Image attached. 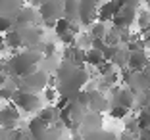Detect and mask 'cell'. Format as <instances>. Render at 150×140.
I'll list each match as a JSON object with an SVG mask.
<instances>
[{
  "instance_id": "277c9868",
  "label": "cell",
  "mask_w": 150,
  "mask_h": 140,
  "mask_svg": "<svg viewBox=\"0 0 150 140\" xmlns=\"http://www.w3.org/2000/svg\"><path fill=\"white\" fill-rule=\"evenodd\" d=\"M48 87V73L42 69H37L33 73H29L27 77H23L19 83L18 90H25V92H40Z\"/></svg>"
},
{
  "instance_id": "7402d4cb",
  "label": "cell",
  "mask_w": 150,
  "mask_h": 140,
  "mask_svg": "<svg viewBox=\"0 0 150 140\" xmlns=\"http://www.w3.org/2000/svg\"><path fill=\"white\" fill-rule=\"evenodd\" d=\"M83 140H117L112 132H106V131H96V132H93V134H88V136H85Z\"/></svg>"
},
{
  "instance_id": "7a4b0ae2",
  "label": "cell",
  "mask_w": 150,
  "mask_h": 140,
  "mask_svg": "<svg viewBox=\"0 0 150 140\" xmlns=\"http://www.w3.org/2000/svg\"><path fill=\"white\" fill-rule=\"evenodd\" d=\"M40 60H42L40 52L31 50V48L23 50V52H19V54H13V56L6 61V73L12 75V77L23 79V77H27L29 73H33V71L39 69V61Z\"/></svg>"
},
{
  "instance_id": "44dd1931",
  "label": "cell",
  "mask_w": 150,
  "mask_h": 140,
  "mask_svg": "<svg viewBox=\"0 0 150 140\" xmlns=\"http://www.w3.org/2000/svg\"><path fill=\"white\" fill-rule=\"evenodd\" d=\"M44 129H46V125H44L39 117H35V119H31V121H29V136H31V138L39 136Z\"/></svg>"
},
{
  "instance_id": "6da1fadb",
  "label": "cell",
  "mask_w": 150,
  "mask_h": 140,
  "mask_svg": "<svg viewBox=\"0 0 150 140\" xmlns=\"http://www.w3.org/2000/svg\"><path fill=\"white\" fill-rule=\"evenodd\" d=\"M87 79H88V75L85 73L83 67H77L73 63H69V61H64L62 65L58 67V75H56L60 96H66L71 100L81 90V87L87 83Z\"/></svg>"
},
{
  "instance_id": "484cf974",
  "label": "cell",
  "mask_w": 150,
  "mask_h": 140,
  "mask_svg": "<svg viewBox=\"0 0 150 140\" xmlns=\"http://www.w3.org/2000/svg\"><path fill=\"white\" fill-rule=\"evenodd\" d=\"M93 39H104V37H106V25H104V23H93Z\"/></svg>"
},
{
  "instance_id": "ffe728a7",
  "label": "cell",
  "mask_w": 150,
  "mask_h": 140,
  "mask_svg": "<svg viewBox=\"0 0 150 140\" xmlns=\"http://www.w3.org/2000/svg\"><path fill=\"white\" fill-rule=\"evenodd\" d=\"M2 42H6V46H8V48H19V46H23V44H21V39H19V33L16 29L8 31V33H6V39L2 40Z\"/></svg>"
},
{
  "instance_id": "e0dca14e",
  "label": "cell",
  "mask_w": 150,
  "mask_h": 140,
  "mask_svg": "<svg viewBox=\"0 0 150 140\" xmlns=\"http://www.w3.org/2000/svg\"><path fill=\"white\" fill-rule=\"evenodd\" d=\"M77 8H79V0H64V4H62L64 18L69 19V21L77 19Z\"/></svg>"
},
{
  "instance_id": "9c48e42d",
  "label": "cell",
  "mask_w": 150,
  "mask_h": 140,
  "mask_svg": "<svg viewBox=\"0 0 150 140\" xmlns=\"http://www.w3.org/2000/svg\"><path fill=\"white\" fill-rule=\"evenodd\" d=\"M18 121H19V111L13 104H8L0 110V127L6 129V131H13L18 127Z\"/></svg>"
},
{
  "instance_id": "d590c367",
  "label": "cell",
  "mask_w": 150,
  "mask_h": 140,
  "mask_svg": "<svg viewBox=\"0 0 150 140\" xmlns=\"http://www.w3.org/2000/svg\"><path fill=\"white\" fill-rule=\"evenodd\" d=\"M144 69H146V71H144V73H146V77H148V79H150V60H148V65H146Z\"/></svg>"
},
{
  "instance_id": "4dcf8cb0",
  "label": "cell",
  "mask_w": 150,
  "mask_h": 140,
  "mask_svg": "<svg viewBox=\"0 0 150 140\" xmlns=\"http://www.w3.org/2000/svg\"><path fill=\"white\" fill-rule=\"evenodd\" d=\"M93 48L102 52V50L106 48V44H104V39H93Z\"/></svg>"
},
{
  "instance_id": "1f68e13d",
  "label": "cell",
  "mask_w": 150,
  "mask_h": 140,
  "mask_svg": "<svg viewBox=\"0 0 150 140\" xmlns=\"http://www.w3.org/2000/svg\"><path fill=\"white\" fill-rule=\"evenodd\" d=\"M137 140H150V129H142L137 132Z\"/></svg>"
},
{
  "instance_id": "4316f807",
  "label": "cell",
  "mask_w": 150,
  "mask_h": 140,
  "mask_svg": "<svg viewBox=\"0 0 150 140\" xmlns=\"http://www.w3.org/2000/svg\"><path fill=\"white\" fill-rule=\"evenodd\" d=\"M13 29V19H10V18H0V33H8V31H12Z\"/></svg>"
},
{
  "instance_id": "603a6c76",
  "label": "cell",
  "mask_w": 150,
  "mask_h": 140,
  "mask_svg": "<svg viewBox=\"0 0 150 140\" xmlns=\"http://www.w3.org/2000/svg\"><path fill=\"white\" fill-rule=\"evenodd\" d=\"M137 125H139V131H142V129H150V113L146 110H142L141 113H139Z\"/></svg>"
},
{
  "instance_id": "f35d334b",
  "label": "cell",
  "mask_w": 150,
  "mask_h": 140,
  "mask_svg": "<svg viewBox=\"0 0 150 140\" xmlns=\"http://www.w3.org/2000/svg\"><path fill=\"white\" fill-rule=\"evenodd\" d=\"M0 129H2V127H0Z\"/></svg>"
},
{
  "instance_id": "52a82bcc",
  "label": "cell",
  "mask_w": 150,
  "mask_h": 140,
  "mask_svg": "<svg viewBox=\"0 0 150 140\" xmlns=\"http://www.w3.org/2000/svg\"><path fill=\"white\" fill-rule=\"evenodd\" d=\"M79 132L83 134V138L85 136H88V134H93V132H96V131H100L102 129V113H94V111H87L85 113V117L81 119V123H79Z\"/></svg>"
},
{
  "instance_id": "f546056e",
  "label": "cell",
  "mask_w": 150,
  "mask_h": 140,
  "mask_svg": "<svg viewBox=\"0 0 150 140\" xmlns=\"http://www.w3.org/2000/svg\"><path fill=\"white\" fill-rule=\"evenodd\" d=\"M56 94H58V92L54 90V88H48V87L44 88V98H46L48 102H54V100H56Z\"/></svg>"
},
{
  "instance_id": "ac0fdd59",
  "label": "cell",
  "mask_w": 150,
  "mask_h": 140,
  "mask_svg": "<svg viewBox=\"0 0 150 140\" xmlns=\"http://www.w3.org/2000/svg\"><path fill=\"white\" fill-rule=\"evenodd\" d=\"M54 31H56V35L60 37V35H64L66 31H73L75 35H77V27L73 25V21H69V19H66V18H60V19H56V23H54Z\"/></svg>"
},
{
  "instance_id": "d6986e66",
  "label": "cell",
  "mask_w": 150,
  "mask_h": 140,
  "mask_svg": "<svg viewBox=\"0 0 150 140\" xmlns=\"http://www.w3.org/2000/svg\"><path fill=\"white\" fill-rule=\"evenodd\" d=\"M102 61H104V58H102V52H98V50H94V48H91V50H87V52H85V63L98 67Z\"/></svg>"
},
{
  "instance_id": "83f0119b",
  "label": "cell",
  "mask_w": 150,
  "mask_h": 140,
  "mask_svg": "<svg viewBox=\"0 0 150 140\" xmlns=\"http://www.w3.org/2000/svg\"><path fill=\"white\" fill-rule=\"evenodd\" d=\"M98 69H100V75H112L114 73V63L112 61H102L100 65H98Z\"/></svg>"
},
{
  "instance_id": "e575fe53",
  "label": "cell",
  "mask_w": 150,
  "mask_h": 140,
  "mask_svg": "<svg viewBox=\"0 0 150 140\" xmlns=\"http://www.w3.org/2000/svg\"><path fill=\"white\" fill-rule=\"evenodd\" d=\"M4 71H6V61L0 58V73H4Z\"/></svg>"
},
{
  "instance_id": "ba28073f",
  "label": "cell",
  "mask_w": 150,
  "mask_h": 140,
  "mask_svg": "<svg viewBox=\"0 0 150 140\" xmlns=\"http://www.w3.org/2000/svg\"><path fill=\"white\" fill-rule=\"evenodd\" d=\"M62 13V4L58 0H44L39 6V15L42 18L44 23H54L56 19H60Z\"/></svg>"
},
{
  "instance_id": "ab89813d",
  "label": "cell",
  "mask_w": 150,
  "mask_h": 140,
  "mask_svg": "<svg viewBox=\"0 0 150 140\" xmlns=\"http://www.w3.org/2000/svg\"><path fill=\"white\" fill-rule=\"evenodd\" d=\"M148 2H150V0H148Z\"/></svg>"
},
{
  "instance_id": "8d00e7d4",
  "label": "cell",
  "mask_w": 150,
  "mask_h": 140,
  "mask_svg": "<svg viewBox=\"0 0 150 140\" xmlns=\"http://www.w3.org/2000/svg\"><path fill=\"white\" fill-rule=\"evenodd\" d=\"M144 110H146V111H148V113H150V104H148V108H144Z\"/></svg>"
},
{
  "instance_id": "30bf717a",
  "label": "cell",
  "mask_w": 150,
  "mask_h": 140,
  "mask_svg": "<svg viewBox=\"0 0 150 140\" xmlns=\"http://www.w3.org/2000/svg\"><path fill=\"white\" fill-rule=\"evenodd\" d=\"M87 110L94 111V113H102V111L110 110L108 98L100 94V90H88L87 92Z\"/></svg>"
},
{
  "instance_id": "d4e9b609",
  "label": "cell",
  "mask_w": 150,
  "mask_h": 140,
  "mask_svg": "<svg viewBox=\"0 0 150 140\" xmlns=\"http://www.w3.org/2000/svg\"><path fill=\"white\" fill-rule=\"evenodd\" d=\"M110 61L114 63V65H127V52H121V50L117 48Z\"/></svg>"
},
{
  "instance_id": "5bb4252c",
  "label": "cell",
  "mask_w": 150,
  "mask_h": 140,
  "mask_svg": "<svg viewBox=\"0 0 150 140\" xmlns=\"http://www.w3.org/2000/svg\"><path fill=\"white\" fill-rule=\"evenodd\" d=\"M16 25L13 27H25V25H35L37 21V12L33 8H27V6H21L16 13Z\"/></svg>"
},
{
  "instance_id": "74e56055",
  "label": "cell",
  "mask_w": 150,
  "mask_h": 140,
  "mask_svg": "<svg viewBox=\"0 0 150 140\" xmlns=\"http://www.w3.org/2000/svg\"><path fill=\"white\" fill-rule=\"evenodd\" d=\"M148 10H150V2H148Z\"/></svg>"
},
{
  "instance_id": "9a60e30c",
  "label": "cell",
  "mask_w": 150,
  "mask_h": 140,
  "mask_svg": "<svg viewBox=\"0 0 150 140\" xmlns=\"http://www.w3.org/2000/svg\"><path fill=\"white\" fill-rule=\"evenodd\" d=\"M117 4H115V0H106L104 4L98 8V13H96V19L100 23H104V21H110L112 18L115 15V12H117Z\"/></svg>"
},
{
  "instance_id": "8fae6325",
  "label": "cell",
  "mask_w": 150,
  "mask_h": 140,
  "mask_svg": "<svg viewBox=\"0 0 150 140\" xmlns=\"http://www.w3.org/2000/svg\"><path fill=\"white\" fill-rule=\"evenodd\" d=\"M16 31L19 33V39H21V44H37L40 40V35L42 31L35 25H25V27H16Z\"/></svg>"
},
{
  "instance_id": "d6a6232c",
  "label": "cell",
  "mask_w": 150,
  "mask_h": 140,
  "mask_svg": "<svg viewBox=\"0 0 150 140\" xmlns=\"http://www.w3.org/2000/svg\"><path fill=\"white\" fill-rule=\"evenodd\" d=\"M54 50H56V48H54V44H52V42H48L46 46H44V56H46V58H50V56L54 54Z\"/></svg>"
},
{
  "instance_id": "3957f363",
  "label": "cell",
  "mask_w": 150,
  "mask_h": 140,
  "mask_svg": "<svg viewBox=\"0 0 150 140\" xmlns=\"http://www.w3.org/2000/svg\"><path fill=\"white\" fill-rule=\"evenodd\" d=\"M13 106L18 108V110L25 111V113H35L42 108V100H40L39 94L35 92H25V90H18L13 92V98H12Z\"/></svg>"
},
{
  "instance_id": "7c38bea8",
  "label": "cell",
  "mask_w": 150,
  "mask_h": 140,
  "mask_svg": "<svg viewBox=\"0 0 150 140\" xmlns=\"http://www.w3.org/2000/svg\"><path fill=\"white\" fill-rule=\"evenodd\" d=\"M127 65L131 67L133 71H142L146 65H148V56H146V52L144 50L127 52Z\"/></svg>"
},
{
  "instance_id": "836d02e7",
  "label": "cell",
  "mask_w": 150,
  "mask_h": 140,
  "mask_svg": "<svg viewBox=\"0 0 150 140\" xmlns=\"http://www.w3.org/2000/svg\"><path fill=\"white\" fill-rule=\"evenodd\" d=\"M117 140H137V134H131V132L125 131L123 134H121V138H117Z\"/></svg>"
},
{
  "instance_id": "2e32d148",
  "label": "cell",
  "mask_w": 150,
  "mask_h": 140,
  "mask_svg": "<svg viewBox=\"0 0 150 140\" xmlns=\"http://www.w3.org/2000/svg\"><path fill=\"white\" fill-rule=\"evenodd\" d=\"M58 113H60V111H58L54 106H48V108H40L37 117H39L46 127H54V123L58 121Z\"/></svg>"
},
{
  "instance_id": "4fadbf2b",
  "label": "cell",
  "mask_w": 150,
  "mask_h": 140,
  "mask_svg": "<svg viewBox=\"0 0 150 140\" xmlns=\"http://www.w3.org/2000/svg\"><path fill=\"white\" fill-rule=\"evenodd\" d=\"M112 92H114V106H121V108H127V110L133 108L135 94L129 88H114Z\"/></svg>"
},
{
  "instance_id": "8992f818",
  "label": "cell",
  "mask_w": 150,
  "mask_h": 140,
  "mask_svg": "<svg viewBox=\"0 0 150 140\" xmlns=\"http://www.w3.org/2000/svg\"><path fill=\"white\" fill-rule=\"evenodd\" d=\"M98 2L100 0H79V8H77V19H79V23L88 27L96 21Z\"/></svg>"
},
{
  "instance_id": "5b68a950",
  "label": "cell",
  "mask_w": 150,
  "mask_h": 140,
  "mask_svg": "<svg viewBox=\"0 0 150 140\" xmlns=\"http://www.w3.org/2000/svg\"><path fill=\"white\" fill-rule=\"evenodd\" d=\"M135 12H137V0H125V4L115 12L112 21L117 29H127L135 21Z\"/></svg>"
},
{
  "instance_id": "f1b7e54d",
  "label": "cell",
  "mask_w": 150,
  "mask_h": 140,
  "mask_svg": "<svg viewBox=\"0 0 150 140\" xmlns=\"http://www.w3.org/2000/svg\"><path fill=\"white\" fill-rule=\"evenodd\" d=\"M60 39H62V42H66L67 46H73L75 44V33L73 31H66L64 35H60Z\"/></svg>"
},
{
  "instance_id": "cb8c5ba5",
  "label": "cell",
  "mask_w": 150,
  "mask_h": 140,
  "mask_svg": "<svg viewBox=\"0 0 150 140\" xmlns=\"http://www.w3.org/2000/svg\"><path fill=\"white\" fill-rule=\"evenodd\" d=\"M110 115L114 119H125L129 115V110L127 108H121V106H112L110 108Z\"/></svg>"
}]
</instances>
